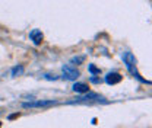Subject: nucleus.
Here are the masks:
<instances>
[{
    "label": "nucleus",
    "mask_w": 152,
    "mask_h": 128,
    "mask_svg": "<svg viewBox=\"0 0 152 128\" xmlns=\"http://www.w3.org/2000/svg\"><path fill=\"white\" fill-rule=\"evenodd\" d=\"M0 127H1V122H0Z\"/></svg>",
    "instance_id": "obj_13"
},
{
    "label": "nucleus",
    "mask_w": 152,
    "mask_h": 128,
    "mask_svg": "<svg viewBox=\"0 0 152 128\" xmlns=\"http://www.w3.org/2000/svg\"><path fill=\"white\" fill-rule=\"evenodd\" d=\"M61 72H63V77H64L66 80H76V79L79 77V72L76 70L73 66H70V64L63 66V67H61Z\"/></svg>",
    "instance_id": "obj_2"
},
{
    "label": "nucleus",
    "mask_w": 152,
    "mask_h": 128,
    "mask_svg": "<svg viewBox=\"0 0 152 128\" xmlns=\"http://www.w3.org/2000/svg\"><path fill=\"white\" fill-rule=\"evenodd\" d=\"M72 89H73V92H76V93H88V92H89V88H88L86 83H75V85L72 86Z\"/></svg>",
    "instance_id": "obj_7"
},
{
    "label": "nucleus",
    "mask_w": 152,
    "mask_h": 128,
    "mask_svg": "<svg viewBox=\"0 0 152 128\" xmlns=\"http://www.w3.org/2000/svg\"><path fill=\"white\" fill-rule=\"evenodd\" d=\"M54 101H32V102H25L22 103L23 108H44V106H51L54 105Z\"/></svg>",
    "instance_id": "obj_3"
},
{
    "label": "nucleus",
    "mask_w": 152,
    "mask_h": 128,
    "mask_svg": "<svg viewBox=\"0 0 152 128\" xmlns=\"http://www.w3.org/2000/svg\"><path fill=\"white\" fill-rule=\"evenodd\" d=\"M44 77H45V79H48V80H56L57 79L56 76H51V74H45Z\"/></svg>",
    "instance_id": "obj_12"
},
{
    "label": "nucleus",
    "mask_w": 152,
    "mask_h": 128,
    "mask_svg": "<svg viewBox=\"0 0 152 128\" xmlns=\"http://www.w3.org/2000/svg\"><path fill=\"white\" fill-rule=\"evenodd\" d=\"M105 82L108 85H117V83L121 82V76L118 73H108L105 76Z\"/></svg>",
    "instance_id": "obj_5"
},
{
    "label": "nucleus",
    "mask_w": 152,
    "mask_h": 128,
    "mask_svg": "<svg viewBox=\"0 0 152 128\" xmlns=\"http://www.w3.org/2000/svg\"><path fill=\"white\" fill-rule=\"evenodd\" d=\"M123 63L126 64V69L129 70V73L133 74L137 80H140L142 83H148L149 85V82L148 80H145V79H142V76L139 74V72H137V69H136V58H134V55L132 54V53H124L123 54Z\"/></svg>",
    "instance_id": "obj_1"
},
{
    "label": "nucleus",
    "mask_w": 152,
    "mask_h": 128,
    "mask_svg": "<svg viewBox=\"0 0 152 128\" xmlns=\"http://www.w3.org/2000/svg\"><path fill=\"white\" fill-rule=\"evenodd\" d=\"M89 72L92 73V76H94V74H99V69H96L94 64H91V66H89Z\"/></svg>",
    "instance_id": "obj_10"
},
{
    "label": "nucleus",
    "mask_w": 152,
    "mask_h": 128,
    "mask_svg": "<svg viewBox=\"0 0 152 128\" xmlns=\"http://www.w3.org/2000/svg\"><path fill=\"white\" fill-rule=\"evenodd\" d=\"M42 38H44V35H42V32L39 29H32L29 32V39L34 42V45H39L42 42Z\"/></svg>",
    "instance_id": "obj_4"
},
{
    "label": "nucleus",
    "mask_w": 152,
    "mask_h": 128,
    "mask_svg": "<svg viewBox=\"0 0 152 128\" xmlns=\"http://www.w3.org/2000/svg\"><path fill=\"white\" fill-rule=\"evenodd\" d=\"M91 82H92V83H101V79H98V77H94V76H92V77H91Z\"/></svg>",
    "instance_id": "obj_11"
},
{
    "label": "nucleus",
    "mask_w": 152,
    "mask_h": 128,
    "mask_svg": "<svg viewBox=\"0 0 152 128\" xmlns=\"http://www.w3.org/2000/svg\"><path fill=\"white\" fill-rule=\"evenodd\" d=\"M83 60H85V57L83 55H80V57H73L72 58V64H80V63H83Z\"/></svg>",
    "instance_id": "obj_9"
},
{
    "label": "nucleus",
    "mask_w": 152,
    "mask_h": 128,
    "mask_svg": "<svg viewBox=\"0 0 152 128\" xmlns=\"http://www.w3.org/2000/svg\"><path fill=\"white\" fill-rule=\"evenodd\" d=\"M22 73H23V67H22V66H16V67H13V69H12V76H13V77L20 76Z\"/></svg>",
    "instance_id": "obj_8"
},
{
    "label": "nucleus",
    "mask_w": 152,
    "mask_h": 128,
    "mask_svg": "<svg viewBox=\"0 0 152 128\" xmlns=\"http://www.w3.org/2000/svg\"><path fill=\"white\" fill-rule=\"evenodd\" d=\"M101 99H102V98L98 96L96 93H88V95H85V96L77 98L75 102H89V101H101Z\"/></svg>",
    "instance_id": "obj_6"
}]
</instances>
